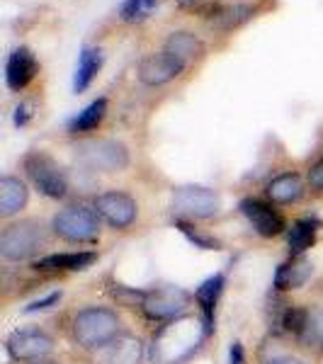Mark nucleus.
Instances as JSON below:
<instances>
[{"mask_svg": "<svg viewBox=\"0 0 323 364\" xmlns=\"http://www.w3.org/2000/svg\"><path fill=\"white\" fill-rule=\"evenodd\" d=\"M207 336L204 321L180 316V318L166 321L151 343V360L154 364H183L187 357L195 355Z\"/></svg>", "mask_w": 323, "mask_h": 364, "instance_id": "1", "label": "nucleus"}, {"mask_svg": "<svg viewBox=\"0 0 323 364\" xmlns=\"http://www.w3.org/2000/svg\"><path fill=\"white\" fill-rule=\"evenodd\" d=\"M120 331V316L110 309H85L73 318V338L80 348L100 350L110 340L117 338Z\"/></svg>", "mask_w": 323, "mask_h": 364, "instance_id": "2", "label": "nucleus"}, {"mask_svg": "<svg viewBox=\"0 0 323 364\" xmlns=\"http://www.w3.org/2000/svg\"><path fill=\"white\" fill-rule=\"evenodd\" d=\"M75 158L80 166L97 173H120L129 166V151L125 144L115 139H92L80 141L75 146Z\"/></svg>", "mask_w": 323, "mask_h": 364, "instance_id": "3", "label": "nucleus"}, {"mask_svg": "<svg viewBox=\"0 0 323 364\" xmlns=\"http://www.w3.org/2000/svg\"><path fill=\"white\" fill-rule=\"evenodd\" d=\"M46 243V231L39 221H20L3 231L0 236V255L5 260H27L37 255Z\"/></svg>", "mask_w": 323, "mask_h": 364, "instance_id": "4", "label": "nucleus"}, {"mask_svg": "<svg viewBox=\"0 0 323 364\" xmlns=\"http://www.w3.org/2000/svg\"><path fill=\"white\" fill-rule=\"evenodd\" d=\"M97 211L83 204L61 209L54 216V233L58 238L68 240V243H92L100 233V219Z\"/></svg>", "mask_w": 323, "mask_h": 364, "instance_id": "5", "label": "nucleus"}, {"mask_svg": "<svg viewBox=\"0 0 323 364\" xmlns=\"http://www.w3.org/2000/svg\"><path fill=\"white\" fill-rule=\"evenodd\" d=\"M22 166H25L27 178L34 182V187H37L42 195L51 199L66 197L68 180H66V175H63V170L58 168V163L49 154H44V151H32V154L25 156Z\"/></svg>", "mask_w": 323, "mask_h": 364, "instance_id": "6", "label": "nucleus"}, {"mask_svg": "<svg viewBox=\"0 0 323 364\" xmlns=\"http://www.w3.org/2000/svg\"><path fill=\"white\" fill-rule=\"evenodd\" d=\"M173 214L178 219H211L221 211V197L216 195L214 190L209 187H195V185H187V187H178L173 192Z\"/></svg>", "mask_w": 323, "mask_h": 364, "instance_id": "7", "label": "nucleus"}, {"mask_svg": "<svg viewBox=\"0 0 323 364\" xmlns=\"http://www.w3.org/2000/svg\"><path fill=\"white\" fill-rule=\"evenodd\" d=\"M190 294L180 287H156V289H146L144 301H141V311L146 318L151 321H173L180 318L190 306Z\"/></svg>", "mask_w": 323, "mask_h": 364, "instance_id": "8", "label": "nucleus"}, {"mask_svg": "<svg viewBox=\"0 0 323 364\" xmlns=\"http://www.w3.org/2000/svg\"><path fill=\"white\" fill-rule=\"evenodd\" d=\"M5 350L17 362H42L54 350V340L39 328H22V331L10 333Z\"/></svg>", "mask_w": 323, "mask_h": 364, "instance_id": "9", "label": "nucleus"}, {"mask_svg": "<svg viewBox=\"0 0 323 364\" xmlns=\"http://www.w3.org/2000/svg\"><path fill=\"white\" fill-rule=\"evenodd\" d=\"M185 66L187 63L183 58H178L175 54H170V51L163 49L161 54H151L139 63V80L151 87L170 83V80L178 78V75L183 73Z\"/></svg>", "mask_w": 323, "mask_h": 364, "instance_id": "10", "label": "nucleus"}, {"mask_svg": "<svg viewBox=\"0 0 323 364\" xmlns=\"http://www.w3.org/2000/svg\"><path fill=\"white\" fill-rule=\"evenodd\" d=\"M95 211L112 228H127L134 224L139 209L127 192H105L95 199Z\"/></svg>", "mask_w": 323, "mask_h": 364, "instance_id": "11", "label": "nucleus"}, {"mask_svg": "<svg viewBox=\"0 0 323 364\" xmlns=\"http://www.w3.org/2000/svg\"><path fill=\"white\" fill-rule=\"evenodd\" d=\"M37 70H39V63H37V56L32 54V49L17 46L13 54L8 56V63H5V83H8V87L13 92H22L34 80Z\"/></svg>", "mask_w": 323, "mask_h": 364, "instance_id": "12", "label": "nucleus"}, {"mask_svg": "<svg viewBox=\"0 0 323 364\" xmlns=\"http://www.w3.org/2000/svg\"><path fill=\"white\" fill-rule=\"evenodd\" d=\"M240 214L250 221L255 233H260L263 238L280 236V233L285 231V219H282V214H277L270 204L260 202V199H243V202H240Z\"/></svg>", "mask_w": 323, "mask_h": 364, "instance_id": "13", "label": "nucleus"}, {"mask_svg": "<svg viewBox=\"0 0 323 364\" xmlns=\"http://www.w3.org/2000/svg\"><path fill=\"white\" fill-rule=\"evenodd\" d=\"M97 364H141L144 362V345L134 336H117L95 350Z\"/></svg>", "mask_w": 323, "mask_h": 364, "instance_id": "14", "label": "nucleus"}, {"mask_svg": "<svg viewBox=\"0 0 323 364\" xmlns=\"http://www.w3.org/2000/svg\"><path fill=\"white\" fill-rule=\"evenodd\" d=\"M202 15L209 17V22L221 32H231L240 25H245L248 20L255 17V8L245 3H207L202 8Z\"/></svg>", "mask_w": 323, "mask_h": 364, "instance_id": "15", "label": "nucleus"}, {"mask_svg": "<svg viewBox=\"0 0 323 364\" xmlns=\"http://www.w3.org/2000/svg\"><path fill=\"white\" fill-rule=\"evenodd\" d=\"M224 287H226V274L216 272L214 277L204 279L195 291V299H197L199 309H202V321H204V326H207V333H211V326H214L216 304H219L221 294H224Z\"/></svg>", "mask_w": 323, "mask_h": 364, "instance_id": "16", "label": "nucleus"}, {"mask_svg": "<svg viewBox=\"0 0 323 364\" xmlns=\"http://www.w3.org/2000/svg\"><path fill=\"white\" fill-rule=\"evenodd\" d=\"M314 274V267L307 257L302 255H292L287 262H282L277 267V274H275V287L280 291H290V289H299L309 282V277Z\"/></svg>", "mask_w": 323, "mask_h": 364, "instance_id": "17", "label": "nucleus"}, {"mask_svg": "<svg viewBox=\"0 0 323 364\" xmlns=\"http://www.w3.org/2000/svg\"><path fill=\"white\" fill-rule=\"evenodd\" d=\"M102 51L97 46H83L78 54V63H75V73H73V90L75 92H85L90 83L95 80V75L102 68Z\"/></svg>", "mask_w": 323, "mask_h": 364, "instance_id": "18", "label": "nucleus"}, {"mask_svg": "<svg viewBox=\"0 0 323 364\" xmlns=\"http://www.w3.org/2000/svg\"><path fill=\"white\" fill-rule=\"evenodd\" d=\"M97 260L95 252H88V250H80V252H54V255H46V257H39L34 262L37 269H46V272H58V269H85L90 267L92 262Z\"/></svg>", "mask_w": 323, "mask_h": 364, "instance_id": "19", "label": "nucleus"}, {"mask_svg": "<svg viewBox=\"0 0 323 364\" xmlns=\"http://www.w3.org/2000/svg\"><path fill=\"white\" fill-rule=\"evenodd\" d=\"M27 204V187L22 180L5 175L0 178V216H13Z\"/></svg>", "mask_w": 323, "mask_h": 364, "instance_id": "20", "label": "nucleus"}, {"mask_svg": "<svg viewBox=\"0 0 323 364\" xmlns=\"http://www.w3.org/2000/svg\"><path fill=\"white\" fill-rule=\"evenodd\" d=\"M304 195V182L297 173L277 175L275 180L268 182V197L275 204H292Z\"/></svg>", "mask_w": 323, "mask_h": 364, "instance_id": "21", "label": "nucleus"}, {"mask_svg": "<svg viewBox=\"0 0 323 364\" xmlns=\"http://www.w3.org/2000/svg\"><path fill=\"white\" fill-rule=\"evenodd\" d=\"M319 226L321 224L316 219H299L292 224L290 233H287V245H290L292 255H304V252L316 243Z\"/></svg>", "mask_w": 323, "mask_h": 364, "instance_id": "22", "label": "nucleus"}, {"mask_svg": "<svg viewBox=\"0 0 323 364\" xmlns=\"http://www.w3.org/2000/svg\"><path fill=\"white\" fill-rule=\"evenodd\" d=\"M105 114H107V100L97 97L95 102H90L85 109H80V112L68 122V132L70 134H88V132H92V129H97L100 124H102Z\"/></svg>", "mask_w": 323, "mask_h": 364, "instance_id": "23", "label": "nucleus"}, {"mask_svg": "<svg viewBox=\"0 0 323 364\" xmlns=\"http://www.w3.org/2000/svg\"><path fill=\"white\" fill-rule=\"evenodd\" d=\"M166 51L183 58L185 63H190V61H195L197 56L204 54V44L199 42L192 32H173L166 42Z\"/></svg>", "mask_w": 323, "mask_h": 364, "instance_id": "24", "label": "nucleus"}, {"mask_svg": "<svg viewBox=\"0 0 323 364\" xmlns=\"http://www.w3.org/2000/svg\"><path fill=\"white\" fill-rule=\"evenodd\" d=\"M307 348L323 350V306L309 309L307 314V326H304L302 336H299Z\"/></svg>", "mask_w": 323, "mask_h": 364, "instance_id": "25", "label": "nucleus"}, {"mask_svg": "<svg viewBox=\"0 0 323 364\" xmlns=\"http://www.w3.org/2000/svg\"><path fill=\"white\" fill-rule=\"evenodd\" d=\"M158 3H161V0H125V3L120 5V17L125 22H129V25L144 22L146 17L158 8Z\"/></svg>", "mask_w": 323, "mask_h": 364, "instance_id": "26", "label": "nucleus"}, {"mask_svg": "<svg viewBox=\"0 0 323 364\" xmlns=\"http://www.w3.org/2000/svg\"><path fill=\"white\" fill-rule=\"evenodd\" d=\"M175 224H178V228L185 233L187 240H190V243L195 245V248H202V250H219V248H221L219 240L211 238V236H204V233H199V231H195V228H192L190 224H187V221L178 219V221H175Z\"/></svg>", "mask_w": 323, "mask_h": 364, "instance_id": "27", "label": "nucleus"}, {"mask_svg": "<svg viewBox=\"0 0 323 364\" xmlns=\"http://www.w3.org/2000/svg\"><path fill=\"white\" fill-rule=\"evenodd\" d=\"M309 182L314 190H323V158L319 163H314L309 170Z\"/></svg>", "mask_w": 323, "mask_h": 364, "instance_id": "28", "label": "nucleus"}, {"mask_svg": "<svg viewBox=\"0 0 323 364\" xmlns=\"http://www.w3.org/2000/svg\"><path fill=\"white\" fill-rule=\"evenodd\" d=\"M58 299H61V291H54V294H49L46 299H39V301L29 304V306H27L25 311H27V314H32V311H44V309H49L51 304H56Z\"/></svg>", "mask_w": 323, "mask_h": 364, "instance_id": "29", "label": "nucleus"}, {"mask_svg": "<svg viewBox=\"0 0 323 364\" xmlns=\"http://www.w3.org/2000/svg\"><path fill=\"white\" fill-rule=\"evenodd\" d=\"M29 119H32V105H29V102L17 105V109H15V124L17 127H25Z\"/></svg>", "mask_w": 323, "mask_h": 364, "instance_id": "30", "label": "nucleus"}, {"mask_svg": "<svg viewBox=\"0 0 323 364\" xmlns=\"http://www.w3.org/2000/svg\"><path fill=\"white\" fill-rule=\"evenodd\" d=\"M268 364H304V362H299V360H290V357H280V360H272V362H268Z\"/></svg>", "mask_w": 323, "mask_h": 364, "instance_id": "31", "label": "nucleus"}, {"mask_svg": "<svg viewBox=\"0 0 323 364\" xmlns=\"http://www.w3.org/2000/svg\"><path fill=\"white\" fill-rule=\"evenodd\" d=\"M180 5H183V8H195L197 5V0H178Z\"/></svg>", "mask_w": 323, "mask_h": 364, "instance_id": "32", "label": "nucleus"}, {"mask_svg": "<svg viewBox=\"0 0 323 364\" xmlns=\"http://www.w3.org/2000/svg\"><path fill=\"white\" fill-rule=\"evenodd\" d=\"M46 364H51V362H46Z\"/></svg>", "mask_w": 323, "mask_h": 364, "instance_id": "33", "label": "nucleus"}]
</instances>
